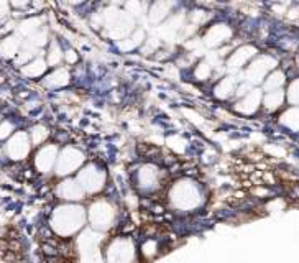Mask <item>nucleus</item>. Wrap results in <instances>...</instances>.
<instances>
[{"instance_id":"f257e3e1","label":"nucleus","mask_w":299,"mask_h":263,"mask_svg":"<svg viewBox=\"0 0 299 263\" xmlns=\"http://www.w3.org/2000/svg\"><path fill=\"white\" fill-rule=\"evenodd\" d=\"M86 212L79 206H63L53 215V228L59 235L68 237L84 226Z\"/></svg>"},{"instance_id":"f03ea898","label":"nucleus","mask_w":299,"mask_h":263,"mask_svg":"<svg viewBox=\"0 0 299 263\" xmlns=\"http://www.w3.org/2000/svg\"><path fill=\"white\" fill-rule=\"evenodd\" d=\"M171 201L177 209H193L201 202V194L194 184L188 181L177 183L171 191Z\"/></svg>"},{"instance_id":"7ed1b4c3","label":"nucleus","mask_w":299,"mask_h":263,"mask_svg":"<svg viewBox=\"0 0 299 263\" xmlns=\"http://www.w3.org/2000/svg\"><path fill=\"white\" fill-rule=\"evenodd\" d=\"M135 260V247L127 237L115 239L107 247V263H133Z\"/></svg>"},{"instance_id":"20e7f679","label":"nucleus","mask_w":299,"mask_h":263,"mask_svg":"<svg viewBox=\"0 0 299 263\" xmlns=\"http://www.w3.org/2000/svg\"><path fill=\"white\" fill-rule=\"evenodd\" d=\"M115 217V210L107 201H95L89 209V221L92 227L99 230H107Z\"/></svg>"},{"instance_id":"39448f33","label":"nucleus","mask_w":299,"mask_h":263,"mask_svg":"<svg viewBox=\"0 0 299 263\" xmlns=\"http://www.w3.org/2000/svg\"><path fill=\"white\" fill-rule=\"evenodd\" d=\"M104 181H106V173H104V170L97 168L95 165L84 168L79 175V183H81L82 189L89 193L101 191L104 186Z\"/></svg>"},{"instance_id":"423d86ee","label":"nucleus","mask_w":299,"mask_h":263,"mask_svg":"<svg viewBox=\"0 0 299 263\" xmlns=\"http://www.w3.org/2000/svg\"><path fill=\"white\" fill-rule=\"evenodd\" d=\"M64 165H59V171L58 173H61V175H68V173H71L72 170H76L77 166L81 165L82 163V155L79 152H76V150H66L64 152Z\"/></svg>"},{"instance_id":"0eeeda50","label":"nucleus","mask_w":299,"mask_h":263,"mask_svg":"<svg viewBox=\"0 0 299 263\" xmlns=\"http://www.w3.org/2000/svg\"><path fill=\"white\" fill-rule=\"evenodd\" d=\"M84 189L77 181H66V183L61 184V189H59V194L64 197V199H82L84 197Z\"/></svg>"},{"instance_id":"6e6552de","label":"nucleus","mask_w":299,"mask_h":263,"mask_svg":"<svg viewBox=\"0 0 299 263\" xmlns=\"http://www.w3.org/2000/svg\"><path fill=\"white\" fill-rule=\"evenodd\" d=\"M8 130H12V125L10 123H3L2 127H0V139H5L8 133H10Z\"/></svg>"}]
</instances>
